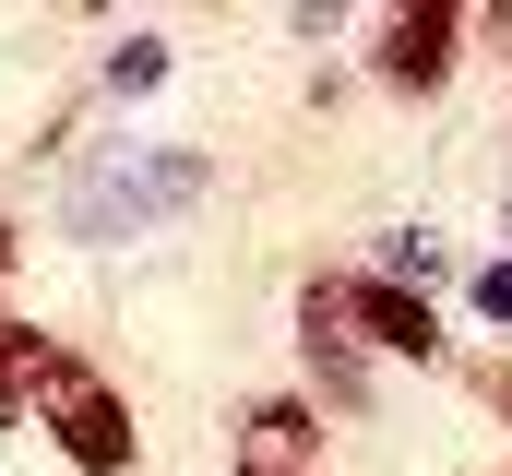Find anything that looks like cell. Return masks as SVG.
<instances>
[{
  "label": "cell",
  "instance_id": "1",
  "mask_svg": "<svg viewBox=\"0 0 512 476\" xmlns=\"http://www.w3.org/2000/svg\"><path fill=\"white\" fill-rule=\"evenodd\" d=\"M36 429L60 441V465L72 476H131L143 465V429H131V393L96 369V357H48V381H36Z\"/></svg>",
  "mask_w": 512,
  "mask_h": 476
},
{
  "label": "cell",
  "instance_id": "2",
  "mask_svg": "<svg viewBox=\"0 0 512 476\" xmlns=\"http://www.w3.org/2000/svg\"><path fill=\"white\" fill-rule=\"evenodd\" d=\"M298 310L310 322H334L346 346H382V357H441V310L417 298V286H393V274H310L298 286Z\"/></svg>",
  "mask_w": 512,
  "mask_h": 476
},
{
  "label": "cell",
  "instance_id": "3",
  "mask_svg": "<svg viewBox=\"0 0 512 476\" xmlns=\"http://www.w3.org/2000/svg\"><path fill=\"white\" fill-rule=\"evenodd\" d=\"M465 36H477V12H453V0H405V12L370 24V72H382L393 96H441L453 60H465Z\"/></svg>",
  "mask_w": 512,
  "mask_h": 476
},
{
  "label": "cell",
  "instance_id": "4",
  "mask_svg": "<svg viewBox=\"0 0 512 476\" xmlns=\"http://www.w3.org/2000/svg\"><path fill=\"white\" fill-rule=\"evenodd\" d=\"M203 191V155H143V167H108V179H84L72 191V238H120V227H155L167 203H191Z\"/></svg>",
  "mask_w": 512,
  "mask_h": 476
},
{
  "label": "cell",
  "instance_id": "5",
  "mask_svg": "<svg viewBox=\"0 0 512 476\" xmlns=\"http://www.w3.org/2000/svg\"><path fill=\"white\" fill-rule=\"evenodd\" d=\"M298 357H310V381H322V405H334V417H358V405H370V357L346 346L334 322H310V310H298Z\"/></svg>",
  "mask_w": 512,
  "mask_h": 476
},
{
  "label": "cell",
  "instance_id": "6",
  "mask_svg": "<svg viewBox=\"0 0 512 476\" xmlns=\"http://www.w3.org/2000/svg\"><path fill=\"white\" fill-rule=\"evenodd\" d=\"M48 357H60V334H36V322H12V310H0V429H12L24 405H36Z\"/></svg>",
  "mask_w": 512,
  "mask_h": 476
},
{
  "label": "cell",
  "instance_id": "7",
  "mask_svg": "<svg viewBox=\"0 0 512 476\" xmlns=\"http://www.w3.org/2000/svg\"><path fill=\"white\" fill-rule=\"evenodd\" d=\"M251 429H262V453L286 476H310V453H322V405L310 393H274V405H251Z\"/></svg>",
  "mask_w": 512,
  "mask_h": 476
},
{
  "label": "cell",
  "instance_id": "8",
  "mask_svg": "<svg viewBox=\"0 0 512 476\" xmlns=\"http://www.w3.org/2000/svg\"><path fill=\"white\" fill-rule=\"evenodd\" d=\"M167 84V36H120L108 48V96H155Z\"/></svg>",
  "mask_w": 512,
  "mask_h": 476
},
{
  "label": "cell",
  "instance_id": "9",
  "mask_svg": "<svg viewBox=\"0 0 512 476\" xmlns=\"http://www.w3.org/2000/svg\"><path fill=\"white\" fill-rule=\"evenodd\" d=\"M370 274H393V286H417V298H429V274H441V238H429V227L382 238V262H370Z\"/></svg>",
  "mask_w": 512,
  "mask_h": 476
},
{
  "label": "cell",
  "instance_id": "10",
  "mask_svg": "<svg viewBox=\"0 0 512 476\" xmlns=\"http://www.w3.org/2000/svg\"><path fill=\"white\" fill-rule=\"evenodd\" d=\"M477 322H512V262H489V274H477Z\"/></svg>",
  "mask_w": 512,
  "mask_h": 476
},
{
  "label": "cell",
  "instance_id": "11",
  "mask_svg": "<svg viewBox=\"0 0 512 476\" xmlns=\"http://www.w3.org/2000/svg\"><path fill=\"white\" fill-rule=\"evenodd\" d=\"M477 393L501 405V429H512V357H501V369H477Z\"/></svg>",
  "mask_w": 512,
  "mask_h": 476
},
{
  "label": "cell",
  "instance_id": "12",
  "mask_svg": "<svg viewBox=\"0 0 512 476\" xmlns=\"http://www.w3.org/2000/svg\"><path fill=\"white\" fill-rule=\"evenodd\" d=\"M12 262H24V227H0V286H12Z\"/></svg>",
  "mask_w": 512,
  "mask_h": 476
},
{
  "label": "cell",
  "instance_id": "13",
  "mask_svg": "<svg viewBox=\"0 0 512 476\" xmlns=\"http://www.w3.org/2000/svg\"><path fill=\"white\" fill-rule=\"evenodd\" d=\"M489 36H501V60H512V12H489Z\"/></svg>",
  "mask_w": 512,
  "mask_h": 476
},
{
  "label": "cell",
  "instance_id": "14",
  "mask_svg": "<svg viewBox=\"0 0 512 476\" xmlns=\"http://www.w3.org/2000/svg\"><path fill=\"white\" fill-rule=\"evenodd\" d=\"M251 476H286V465H251Z\"/></svg>",
  "mask_w": 512,
  "mask_h": 476
},
{
  "label": "cell",
  "instance_id": "15",
  "mask_svg": "<svg viewBox=\"0 0 512 476\" xmlns=\"http://www.w3.org/2000/svg\"><path fill=\"white\" fill-rule=\"evenodd\" d=\"M501 476H512V465H501Z\"/></svg>",
  "mask_w": 512,
  "mask_h": 476
}]
</instances>
